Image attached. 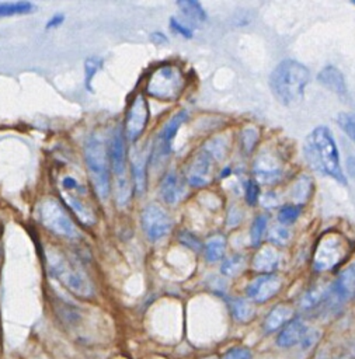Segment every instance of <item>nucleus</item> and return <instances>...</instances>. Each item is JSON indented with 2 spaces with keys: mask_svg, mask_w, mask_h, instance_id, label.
I'll return each mask as SVG.
<instances>
[{
  "mask_svg": "<svg viewBox=\"0 0 355 359\" xmlns=\"http://www.w3.org/2000/svg\"><path fill=\"white\" fill-rule=\"evenodd\" d=\"M293 316V310L289 306L285 304H278L275 306L268 316L264 320V331L265 332H272L275 330H278L281 325H283L285 323H289V320Z\"/></svg>",
  "mask_w": 355,
  "mask_h": 359,
  "instance_id": "nucleus-22",
  "label": "nucleus"
},
{
  "mask_svg": "<svg viewBox=\"0 0 355 359\" xmlns=\"http://www.w3.org/2000/svg\"><path fill=\"white\" fill-rule=\"evenodd\" d=\"M251 358H253L251 351L248 348H244V346L232 348L223 356V359H251Z\"/></svg>",
  "mask_w": 355,
  "mask_h": 359,
  "instance_id": "nucleus-36",
  "label": "nucleus"
},
{
  "mask_svg": "<svg viewBox=\"0 0 355 359\" xmlns=\"http://www.w3.org/2000/svg\"><path fill=\"white\" fill-rule=\"evenodd\" d=\"M257 139H258V135L254 128H246L241 132V143H243V147L246 149V151L253 150L254 144L257 143Z\"/></svg>",
  "mask_w": 355,
  "mask_h": 359,
  "instance_id": "nucleus-35",
  "label": "nucleus"
},
{
  "mask_svg": "<svg viewBox=\"0 0 355 359\" xmlns=\"http://www.w3.org/2000/svg\"><path fill=\"white\" fill-rule=\"evenodd\" d=\"M146 154L142 150H136L130 158L132 180L138 195H142L146 189Z\"/></svg>",
  "mask_w": 355,
  "mask_h": 359,
  "instance_id": "nucleus-21",
  "label": "nucleus"
},
{
  "mask_svg": "<svg viewBox=\"0 0 355 359\" xmlns=\"http://www.w3.org/2000/svg\"><path fill=\"white\" fill-rule=\"evenodd\" d=\"M180 240H181L187 247H189V248L199 250V247H201V243L198 241V238H196L194 234H191V233H185V231L180 233Z\"/></svg>",
  "mask_w": 355,
  "mask_h": 359,
  "instance_id": "nucleus-40",
  "label": "nucleus"
},
{
  "mask_svg": "<svg viewBox=\"0 0 355 359\" xmlns=\"http://www.w3.org/2000/svg\"><path fill=\"white\" fill-rule=\"evenodd\" d=\"M36 213L41 224L56 236L66 238L80 237V231L73 223L72 217L65 210L62 203L55 198L48 196L42 199L36 208Z\"/></svg>",
  "mask_w": 355,
  "mask_h": 359,
  "instance_id": "nucleus-5",
  "label": "nucleus"
},
{
  "mask_svg": "<svg viewBox=\"0 0 355 359\" xmlns=\"http://www.w3.org/2000/svg\"><path fill=\"white\" fill-rule=\"evenodd\" d=\"M102 66V60L100 57H88L84 63V83H86V88L87 91H93L91 87V81L94 79V76L97 74V72L101 69Z\"/></svg>",
  "mask_w": 355,
  "mask_h": 359,
  "instance_id": "nucleus-31",
  "label": "nucleus"
},
{
  "mask_svg": "<svg viewBox=\"0 0 355 359\" xmlns=\"http://www.w3.org/2000/svg\"><path fill=\"white\" fill-rule=\"evenodd\" d=\"M177 6L182 10V13L188 18H191L194 21L202 22L206 20V13H205L203 7L195 0H180V1H177Z\"/></svg>",
  "mask_w": 355,
  "mask_h": 359,
  "instance_id": "nucleus-26",
  "label": "nucleus"
},
{
  "mask_svg": "<svg viewBox=\"0 0 355 359\" xmlns=\"http://www.w3.org/2000/svg\"><path fill=\"white\" fill-rule=\"evenodd\" d=\"M182 84L184 79L180 69L175 66H161L149 77L146 91L157 100L171 101L182 91Z\"/></svg>",
  "mask_w": 355,
  "mask_h": 359,
  "instance_id": "nucleus-7",
  "label": "nucleus"
},
{
  "mask_svg": "<svg viewBox=\"0 0 355 359\" xmlns=\"http://www.w3.org/2000/svg\"><path fill=\"white\" fill-rule=\"evenodd\" d=\"M337 123L345 132V135L355 143V114L340 112L337 116Z\"/></svg>",
  "mask_w": 355,
  "mask_h": 359,
  "instance_id": "nucleus-30",
  "label": "nucleus"
},
{
  "mask_svg": "<svg viewBox=\"0 0 355 359\" xmlns=\"http://www.w3.org/2000/svg\"><path fill=\"white\" fill-rule=\"evenodd\" d=\"M187 118H188V114L185 111H180L170 121L166 122V125L157 133V139L152 153L153 163H157L161 158H166L171 153V144L175 137V133L178 132L180 126L187 121Z\"/></svg>",
  "mask_w": 355,
  "mask_h": 359,
  "instance_id": "nucleus-11",
  "label": "nucleus"
},
{
  "mask_svg": "<svg viewBox=\"0 0 355 359\" xmlns=\"http://www.w3.org/2000/svg\"><path fill=\"white\" fill-rule=\"evenodd\" d=\"M243 266H244V258L240 255H233L222 264V273L227 276H234L243 269Z\"/></svg>",
  "mask_w": 355,
  "mask_h": 359,
  "instance_id": "nucleus-33",
  "label": "nucleus"
},
{
  "mask_svg": "<svg viewBox=\"0 0 355 359\" xmlns=\"http://www.w3.org/2000/svg\"><path fill=\"white\" fill-rule=\"evenodd\" d=\"M159 192H160L163 202H166L167 205H175L182 198L184 184L174 170L168 171L163 177V180L160 182Z\"/></svg>",
  "mask_w": 355,
  "mask_h": 359,
  "instance_id": "nucleus-16",
  "label": "nucleus"
},
{
  "mask_svg": "<svg viewBox=\"0 0 355 359\" xmlns=\"http://www.w3.org/2000/svg\"><path fill=\"white\" fill-rule=\"evenodd\" d=\"M310 80L309 69L293 59H285L276 65L269 76V87L282 105L297 104Z\"/></svg>",
  "mask_w": 355,
  "mask_h": 359,
  "instance_id": "nucleus-2",
  "label": "nucleus"
},
{
  "mask_svg": "<svg viewBox=\"0 0 355 359\" xmlns=\"http://www.w3.org/2000/svg\"><path fill=\"white\" fill-rule=\"evenodd\" d=\"M225 238L220 236L212 237L205 244V255L209 262H216L223 257L225 252Z\"/></svg>",
  "mask_w": 355,
  "mask_h": 359,
  "instance_id": "nucleus-27",
  "label": "nucleus"
},
{
  "mask_svg": "<svg viewBox=\"0 0 355 359\" xmlns=\"http://www.w3.org/2000/svg\"><path fill=\"white\" fill-rule=\"evenodd\" d=\"M149 121V107L142 94H138L133 101L130 102L126 119H125V137L130 142L136 140L145 130Z\"/></svg>",
  "mask_w": 355,
  "mask_h": 359,
  "instance_id": "nucleus-10",
  "label": "nucleus"
},
{
  "mask_svg": "<svg viewBox=\"0 0 355 359\" xmlns=\"http://www.w3.org/2000/svg\"><path fill=\"white\" fill-rule=\"evenodd\" d=\"M267 222H268V216L267 215H258L254 222H253V226H251V231H250V237H251V244L254 247H258L261 240H262V236H264V231L267 229Z\"/></svg>",
  "mask_w": 355,
  "mask_h": 359,
  "instance_id": "nucleus-29",
  "label": "nucleus"
},
{
  "mask_svg": "<svg viewBox=\"0 0 355 359\" xmlns=\"http://www.w3.org/2000/svg\"><path fill=\"white\" fill-rule=\"evenodd\" d=\"M170 27H171V29L174 32H177V34H180V35H182L185 38H191L192 36V31L188 27H185L182 22H180L175 17L170 18Z\"/></svg>",
  "mask_w": 355,
  "mask_h": 359,
  "instance_id": "nucleus-39",
  "label": "nucleus"
},
{
  "mask_svg": "<svg viewBox=\"0 0 355 359\" xmlns=\"http://www.w3.org/2000/svg\"><path fill=\"white\" fill-rule=\"evenodd\" d=\"M46 264L49 272L73 294L79 297H91L94 286L88 275L62 251L55 248L46 250Z\"/></svg>",
  "mask_w": 355,
  "mask_h": 359,
  "instance_id": "nucleus-3",
  "label": "nucleus"
},
{
  "mask_svg": "<svg viewBox=\"0 0 355 359\" xmlns=\"http://www.w3.org/2000/svg\"><path fill=\"white\" fill-rule=\"evenodd\" d=\"M349 254V244L338 233L323 234L314 248L312 266L314 272H324L338 266Z\"/></svg>",
  "mask_w": 355,
  "mask_h": 359,
  "instance_id": "nucleus-6",
  "label": "nucleus"
},
{
  "mask_svg": "<svg viewBox=\"0 0 355 359\" xmlns=\"http://www.w3.org/2000/svg\"><path fill=\"white\" fill-rule=\"evenodd\" d=\"M84 161L90 181L100 199H107L111 192L109 154L104 139L91 133L84 143Z\"/></svg>",
  "mask_w": 355,
  "mask_h": 359,
  "instance_id": "nucleus-4",
  "label": "nucleus"
},
{
  "mask_svg": "<svg viewBox=\"0 0 355 359\" xmlns=\"http://www.w3.org/2000/svg\"><path fill=\"white\" fill-rule=\"evenodd\" d=\"M153 36H156V42H166V36H163V34L161 32H154L153 34Z\"/></svg>",
  "mask_w": 355,
  "mask_h": 359,
  "instance_id": "nucleus-42",
  "label": "nucleus"
},
{
  "mask_svg": "<svg viewBox=\"0 0 355 359\" xmlns=\"http://www.w3.org/2000/svg\"><path fill=\"white\" fill-rule=\"evenodd\" d=\"M279 262V254L272 247H264L258 250V252L253 258V268L257 272H262L264 275H268L272 272Z\"/></svg>",
  "mask_w": 355,
  "mask_h": 359,
  "instance_id": "nucleus-20",
  "label": "nucleus"
},
{
  "mask_svg": "<svg viewBox=\"0 0 355 359\" xmlns=\"http://www.w3.org/2000/svg\"><path fill=\"white\" fill-rule=\"evenodd\" d=\"M307 331H309V328L302 318H293L279 332V335L276 338V345L279 348L295 346V345L300 344V341L303 339V337L306 335Z\"/></svg>",
  "mask_w": 355,
  "mask_h": 359,
  "instance_id": "nucleus-17",
  "label": "nucleus"
},
{
  "mask_svg": "<svg viewBox=\"0 0 355 359\" xmlns=\"http://www.w3.org/2000/svg\"><path fill=\"white\" fill-rule=\"evenodd\" d=\"M123 130L121 128H116L112 132L111 146H109V160L114 174L116 175V180H125V168H126V150H125V137Z\"/></svg>",
  "mask_w": 355,
  "mask_h": 359,
  "instance_id": "nucleus-14",
  "label": "nucleus"
},
{
  "mask_svg": "<svg viewBox=\"0 0 355 359\" xmlns=\"http://www.w3.org/2000/svg\"><path fill=\"white\" fill-rule=\"evenodd\" d=\"M140 224L145 236L150 241H160L166 238L171 230L170 216L161 206L156 203H149L143 208L140 215Z\"/></svg>",
  "mask_w": 355,
  "mask_h": 359,
  "instance_id": "nucleus-8",
  "label": "nucleus"
},
{
  "mask_svg": "<svg viewBox=\"0 0 355 359\" xmlns=\"http://www.w3.org/2000/svg\"><path fill=\"white\" fill-rule=\"evenodd\" d=\"M230 310L237 321H248L254 316V307L243 299H233L230 302Z\"/></svg>",
  "mask_w": 355,
  "mask_h": 359,
  "instance_id": "nucleus-28",
  "label": "nucleus"
},
{
  "mask_svg": "<svg viewBox=\"0 0 355 359\" xmlns=\"http://www.w3.org/2000/svg\"><path fill=\"white\" fill-rule=\"evenodd\" d=\"M289 231L286 227L283 226H274L271 230H269V234H268V238L271 243H274L275 245H285L289 240Z\"/></svg>",
  "mask_w": 355,
  "mask_h": 359,
  "instance_id": "nucleus-34",
  "label": "nucleus"
},
{
  "mask_svg": "<svg viewBox=\"0 0 355 359\" xmlns=\"http://www.w3.org/2000/svg\"><path fill=\"white\" fill-rule=\"evenodd\" d=\"M258 195H260V189H258L257 182L250 180L246 185V201H247V203L248 205H255L257 199H258Z\"/></svg>",
  "mask_w": 355,
  "mask_h": 359,
  "instance_id": "nucleus-38",
  "label": "nucleus"
},
{
  "mask_svg": "<svg viewBox=\"0 0 355 359\" xmlns=\"http://www.w3.org/2000/svg\"><path fill=\"white\" fill-rule=\"evenodd\" d=\"M254 172H255V177L258 178L260 182L272 184V182H276L281 178L282 167H281L278 158H275L274 156L262 154L255 161Z\"/></svg>",
  "mask_w": 355,
  "mask_h": 359,
  "instance_id": "nucleus-15",
  "label": "nucleus"
},
{
  "mask_svg": "<svg viewBox=\"0 0 355 359\" xmlns=\"http://www.w3.org/2000/svg\"><path fill=\"white\" fill-rule=\"evenodd\" d=\"M63 20H65V15H63V14H55L53 17H51V18L48 20L45 28H46V29L56 28V27H59V25L63 22Z\"/></svg>",
  "mask_w": 355,
  "mask_h": 359,
  "instance_id": "nucleus-41",
  "label": "nucleus"
},
{
  "mask_svg": "<svg viewBox=\"0 0 355 359\" xmlns=\"http://www.w3.org/2000/svg\"><path fill=\"white\" fill-rule=\"evenodd\" d=\"M355 294V262L348 265L331 283L328 299L333 300L331 306H340L348 302ZM327 299V300H328Z\"/></svg>",
  "mask_w": 355,
  "mask_h": 359,
  "instance_id": "nucleus-12",
  "label": "nucleus"
},
{
  "mask_svg": "<svg viewBox=\"0 0 355 359\" xmlns=\"http://www.w3.org/2000/svg\"><path fill=\"white\" fill-rule=\"evenodd\" d=\"M319 338H320V334L317 330H309L299 344L302 351H309L310 348H313L316 345V342L319 341Z\"/></svg>",
  "mask_w": 355,
  "mask_h": 359,
  "instance_id": "nucleus-37",
  "label": "nucleus"
},
{
  "mask_svg": "<svg viewBox=\"0 0 355 359\" xmlns=\"http://www.w3.org/2000/svg\"><path fill=\"white\" fill-rule=\"evenodd\" d=\"M300 215V206L299 205H285L279 209L278 220L281 224H292Z\"/></svg>",
  "mask_w": 355,
  "mask_h": 359,
  "instance_id": "nucleus-32",
  "label": "nucleus"
},
{
  "mask_svg": "<svg viewBox=\"0 0 355 359\" xmlns=\"http://www.w3.org/2000/svg\"><path fill=\"white\" fill-rule=\"evenodd\" d=\"M310 192H312V181L306 175L299 177L290 188V196L297 203H304L310 196Z\"/></svg>",
  "mask_w": 355,
  "mask_h": 359,
  "instance_id": "nucleus-25",
  "label": "nucleus"
},
{
  "mask_svg": "<svg viewBox=\"0 0 355 359\" xmlns=\"http://www.w3.org/2000/svg\"><path fill=\"white\" fill-rule=\"evenodd\" d=\"M303 151L307 164L314 171L335 180L341 185H347V180L340 164L338 149L327 126H317L307 135Z\"/></svg>",
  "mask_w": 355,
  "mask_h": 359,
  "instance_id": "nucleus-1",
  "label": "nucleus"
},
{
  "mask_svg": "<svg viewBox=\"0 0 355 359\" xmlns=\"http://www.w3.org/2000/svg\"><path fill=\"white\" fill-rule=\"evenodd\" d=\"M216 158L203 147L191 158L185 170V180L191 187L208 185L213 178Z\"/></svg>",
  "mask_w": 355,
  "mask_h": 359,
  "instance_id": "nucleus-9",
  "label": "nucleus"
},
{
  "mask_svg": "<svg viewBox=\"0 0 355 359\" xmlns=\"http://www.w3.org/2000/svg\"><path fill=\"white\" fill-rule=\"evenodd\" d=\"M331 292V285H314L313 287H310L302 297L300 300V306L306 310L313 309L316 306H319L320 303L326 302L330 296Z\"/></svg>",
  "mask_w": 355,
  "mask_h": 359,
  "instance_id": "nucleus-23",
  "label": "nucleus"
},
{
  "mask_svg": "<svg viewBox=\"0 0 355 359\" xmlns=\"http://www.w3.org/2000/svg\"><path fill=\"white\" fill-rule=\"evenodd\" d=\"M282 286V280L276 275H262L247 286V296L255 303H264L275 296Z\"/></svg>",
  "mask_w": 355,
  "mask_h": 359,
  "instance_id": "nucleus-13",
  "label": "nucleus"
},
{
  "mask_svg": "<svg viewBox=\"0 0 355 359\" xmlns=\"http://www.w3.org/2000/svg\"><path fill=\"white\" fill-rule=\"evenodd\" d=\"M352 3H354V4H355V0H354V1H352Z\"/></svg>",
  "mask_w": 355,
  "mask_h": 359,
  "instance_id": "nucleus-43",
  "label": "nucleus"
},
{
  "mask_svg": "<svg viewBox=\"0 0 355 359\" xmlns=\"http://www.w3.org/2000/svg\"><path fill=\"white\" fill-rule=\"evenodd\" d=\"M35 10V4L31 1H1L0 17H11L20 14H29Z\"/></svg>",
  "mask_w": 355,
  "mask_h": 359,
  "instance_id": "nucleus-24",
  "label": "nucleus"
},
{
  "mask_svg": "<svg viewBox=\"0 0 355 359\" xmlns=\"http://www.w3.org/2000/svg\"><path fill=\"white\" fill-rule=\"evenodd\" d=\"M77 189H80V187L76 189H72V191H62V196L83 224L93 226L95 223V215H94L93 209L76 194Z\"/></svg>",
  "mask_w": 355,
  "mask_h": 359,
  "instance_id": "nucleus-18",
  "label": "nucleus"
},
{
  "mask_svg": "<svg viewBox=\"0 0 355 359\" xmlns=\"http://www.w3.org/2000/svg\"><path fill=\"white\" fill-rule=\"evenodd\" d=\"M317 81L338 95L347 94V84L344 80V74L335 66L323 67L317 74Z\"/></svg>",
  "mask_w": 355,
  "mask_h": 359,
  "instance_id": "nucleus-19",
  "label": "nucleus"
}]
</instances>
